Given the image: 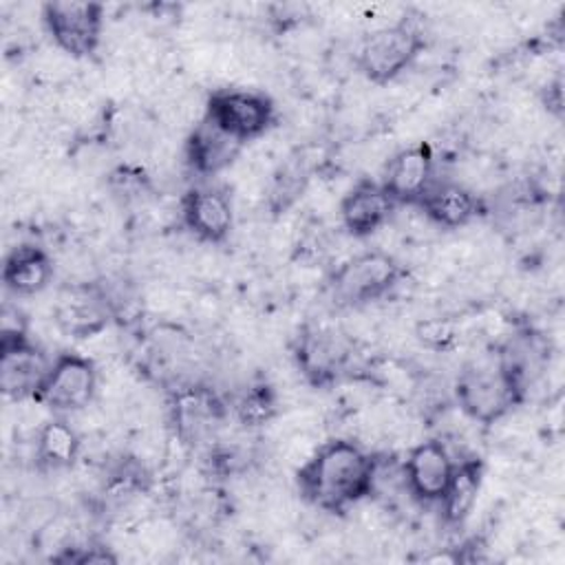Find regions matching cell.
Returning <instances> with one entry per match:
<instances>
[{
  "mask_svg": "<svg viewBox=\"0 0 565 565\" xmlns=\"http://www.w3.org/2000/svg\"><path fill=\"white\" fill-rule=\"evenodd\" d=\"M377 455L351 439L320 444L300 466L296 481L305 501L331 514H344L373 494Z\"/></svg>",
  "mask_w": 565,
  "mask_h": 565,
  "instance_id": "1",
  "label": "cell"
},
{
  "mask_svg": "<svg viewBox=\"0 0 565 565\" xmlns=\"http://www.w3.org/2000/svg\"><path fill=\"white\" fill-rule=\"evenodd\" d=\"M525 388L521 377L497 360V364H479L459 373L455 397L472 422L492 426L523 402Z\"/></svg>",
  "mask_w": 565,
  "mask_h": 565,
  "instance_id": "2",
  "label": "cell"
},
{
  "mask_svg": "<svg viewBox=\"0 0 565 565\" xmlns=\"http://www.w3.org/2000/svg\"><path fill=\"white\" fill-rule=\"evenodd\" d=\"M426 40L413 20H397L364 35L358 49V68L373 84H388L424 51Z\"/></svg>",
  "mask_w": 565,
  "mask_h": 565,
  "instance_id": "3",
  "label": "cell"
},
{
  "mask_svg": "<svg viewBox=\"0 0 565 565\" xmlns=\"http://www.w3.org/2000/svg\"><path fill=\"white\" fill-rule=\"evenodd\" d=\"M404 278V267L382 249H369L344 260L329 280L333 300L344 307H360L384 298Z\"/></svg>",
  "mask_w": 565,
  "mask_h": 565,
  "instance_id": "4",
  "label": "cell"
},
{
  "mask_svg": "<svg viewBox=\"0 0 565 565\" xmlns=\"http://www.w3.org/2000/svg\"><path fill=\"white\" fill-rule=\"evenodd\" d=\"M203 117L241 143H247L269 130L276 119L274 102L249 88H216L205 99Z\"/></svg>",
  "mask_w": 565,
  "mask_h": 565,
  "instance_id": "5",
  "label": "cell"
},
{
  "mask_svg": "<svg viewBox=\"0 0 565 565\" xmlns=\"http://www.w3.org/2000/svg\"><path fill=\"white\" fill-rule=\"evenodd\" d=\"M97 388L95 362L75 351H62L49 364L33 402L53 413H73L93 399Z\"/></svg>",
  "mask_w": 565,
  "mask_h": 565,
  "instance_id": "6",
  "label": "cell"
},
{
  "mask_svg": "<svg viewBox=\"0 0 565 565\" xmlns=\"http://www.w3.org/2000/svg\"><path fill=\"white\" fill-rule=\"evenodd\" d=\"M42 22L57 49L73 57H90L102 44L104 7L88 0H53L42 4Z\"/></svg>",
  "mask_w": 565,
  "mask_h": 565,
  "instance_id": "7",
  "label": "cell"
},
{
  "mask_svg": "<svg viewBox=\"0 0 565 565\" xmlns=\"http://www.w3.org/2000/svg\"><path fill=\"white\" fill-rule=\"evenodd\" d=\"M51 362L26 335L24 324L2 327L0 335V388L11 399L35 395Z\"/></svg>",
  "mask_w": 565,
  "mask_h": 565,
  "instance_id": "8",
  "label": "cell"
},
{
  "mask_svg": "<svg viewBox=\"0 0 565 565\" xmlns=\"http://www.w3.org/2000/svg\"><path fill=\"white\" fill-rule=\"evenodd\" d=\"M457 461L439 439L413 446L402 463L406 490L422 503H441L455 479Z\"/></svg>",
  "mask_w": 565,
  "mask_h": 565,
  "instance_id": "9",
  "label": "cell"
},
{
  "mask_svg": "<svg viewBox=\"0 0 565 565\" xmlns=\"http://www.w3.org/2000/svg\"><path fill=\"white\" fill-rule=\"evenodd\" d=\"M351 347L347 340L324 327H305L294 340V360L300 373L313 386H327L344 371Z\"/></svg>",
  "mask_w": 565,
  "mask_h": 565,
  "instance_id": "10",
  "label": "cell"
},
{
  "mask_svg": "<svg viewBox=\"0 0 565 565\" xmlns=\"http://www.w3.org/2000/svg\"><path fill=\"white\" fill-rule=\"evenodd\" d=\"M181 221L203 243H223L234 225L232 196L221 185H192L181 196Z\"/></svg>",
  "mask_w": 565,
  "mask_h": 565,
  "instance_id": "11",
  "label": "cell"
},
{
  "mask_svg": "<svg viewBox=\"0 0 565 565\" xmlns=\"http://www.w3.org/2000/svg\"><path fill=\"white\" fill-rule=\"evenodd\" d=\"M433 148L424 141L397 150L384 166L382 188L395 205H417L422 194L435 181Z\"/></svg>",
  "mask_w": 565,
  "mask_h": 565,
  "instance_id": "12",
  "label": "cell"
},
{
  "mask_svg": "<svg viewBox=\"0 0 565 565\" xmlns=\"http://www.w3.org/2000/svg\"><path fill=\"white\" fill-rule=\"evenodd\" d=\"M395 203L380 181L358 179L340 201V221L351 236L366 238L375 234L393 214Z\"/></svg>",
  "mask_w": 565,
  "mask_h": 565,
  "instance_id": "13",
  "label": "cell"
},
{
  "mask_svg": "<svg viewBox=\"0 0 565 565\" xmlns=\"http://www.w3.org/2000/svg\"><path fill=\"white\" fill-rule=\"evenodd\" d=\"M245 143L223 132L207 117H201L183 141V157L190 170L201 177H214L230 168Z\"/></svg>",
  "mask_w": 565,
  "mask_h": 565,
  "instance_id": "14",
  "label": "cell"
},
{
  "mask_svg": "<svg viewBox=\"0 0 565 565\" xmlns=\"http://www.w3.org/2000/svg\"><path fill=\"white\" fill-rule=\"evenodd\" d=\"M110 316V302L95 287H71L60 296L55 320L60 329L75 338L99 333Z\"/></svg>",
  "mask_w": 565,
  "mask_h": 565,
  "instance_id": "15",
  "label": "cell"
},
{
  "mask_svg": "<svg viewBox=\"0 0 565 565\" xmlns=\"http://www.w3.org/2000/svg\"><path fill=\"white\" fill-rule=\"evenodd\" d=\"M417 207L444 230H459L479 214L477 196L457 181H433Z\"/></svg>",
  "mask_w": 565,
  "mask_h": 565,
  "instance_id": "16",
  "label": "cell"
},
{
  "mask_svg": "<svg viewBox=\"0 0 565 565\" xmlns=\"http://www.w3.org/2000/svg\"><path fill=\"white\" fill-rule=\"evenodd\" d=\"M53 278L51 256L31 243L15 245L2 263V285L13 296H35Z\"/></svg>",
  "mask_w": 565,
  "mask_h": 565,
  "instance_id": "17",
  "label": "cell"
},
{
  "mask_svg": "<svg viewBox=\"0 0 565 565\" xmlns=\"http://www.w3.org/2000/svg\"><path fill=\"white\" fill-rule=\"evenodd\" d=\"M82 439L66 417L53 415L46 419L35 437V459L40 468L62 470L71 468L79 457Z\"/></svg>",
  "mask_w": 565,
  "mask_h": 565,
  "instance_id": "18",
  "label": "cell"
},
{
  "mask_svg": "<svg viewBox=\"0 0 565 565\" xmlns=\"http://www.w3.org/2000/svg\"><path fill=\"white\" fill-rule=\"evenodd\" d=\"M218 402L214 397V393L199 388V386H190L183 388L174 395V406H172V415H174V424L177 430L183 439H196L207 424H212L218 417Z\"/></svg>",
  "mask_w": 565,
  "mask_h": 565,
  "instance_id": "19",
  "label": "cell"
},
{
  "mask_svg": "<svg viewBox=\"0 0 565 565\" xmlns=\"http://www.w3.org/2000/svg\"><path fill=\"white\" fill-rule=\"evenodd\" d=\"M479 486H481V463L477 459H466L457 463L450 490L439 503L444 519L448 523H459L470 512L477 499Z\"/></svg>",
  "mask_w": 565,
  "mask_h": 565,
  "instance_id": "20",
  "label": "cell"
},
{
  "mask_svg": "<svg viewBox=\"0 0 565 565\" xmlns=\"http://www.w3.org/2000/svg\"><path fill=\"white\" fill-rule=\"evenodd\" d=\"M236 419L245 426V428H260L267 422H271L278 413V399L276 393L269 384L260 382L249 386L236 402L234 406Z\"/></svg>",
  "mask_w": 565,
  "mask_h": 565,
  "instance_id": "21",
  "label": "cell"
},
{
  "mask_svg": "<svg viewBox=\"0 0 565 565\" xmlns=\"http://www.w3.org/2000/svg\"><path fill=\"white\" fill-rule=\"evenodd\" d=\"M307 170L305 163L298 159L287 161L274 177L271 188V203L276 210H285L307 185Z\"/></svg>",
  "mask_w": 565,
  "mask_h": 565,
  "instance_id": "22",
  "label": "cell"
},
{
  "mask_svg": "<svg viewBox=\"0 0 565 565\" xmlns=\"http://www.w3.org/2000/svg\"><path fill=\"white\" fill-rule=\"evenodd\" d=\"M457 324L448 318H424L415 324V338L419 340V344L424 349H430V351H450L457 342Z\"/></svg>",
  "mask_w": 565,
  "mask_h": 565,
  "instance_id": "23",
  "label": "cell"
},
{
  "mask_svg": "<svg viewBox=\"0 0 565 565\" xmlns=\"http://www.w3.org/2000/svg\"><path fill=\"white\" fill-rule=\"evenodd\" d=\"M110 183L115 194H124L126 199H130V196H139L148 188V177L139 168L119 166L117 170L110 172Z\"/></svg>",
  "mask_w": 565,
  "mask_h": 565,
  "instance_id": "24",
  "label": "cell"
}]
</instances>
